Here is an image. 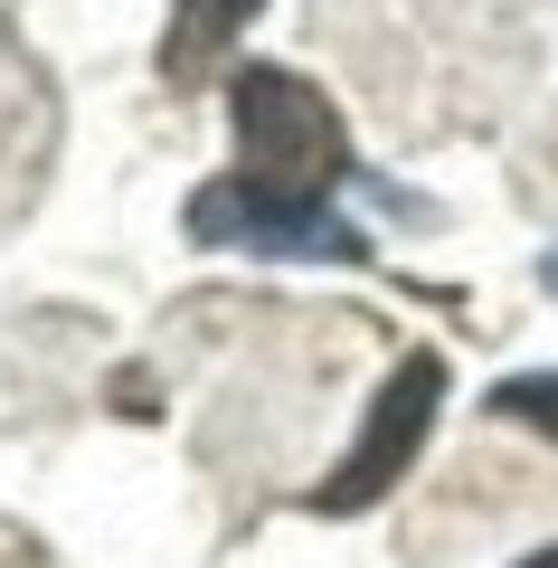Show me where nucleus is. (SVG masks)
Masks as SVG:
<instances>
[{
	"mask_svg": "<svg viewBox=\"0 0 558 568\" xmlns=\"http://www.w3.org/2000/svg\"><path fill=\"white\" fill-rule=\"evenodd\" d=\"M256 10H265V0H180V29H171V48H161V67H171V77H200Z\"/></svg>",
	"mask_w": 558,
	"mask_h": 568,
	"instance_id": "nucleus-4",
	"label": "nucleus"
},
{
	"mask_svg": "<svg viewBox=\"0 0 558 568\" xmlns=\"http://www.w3.org/2000/svg\"><path fill=\"white\" fill-rule=\"evenodd\" d=\"M539 284H549V294H558V246H549V256H539Z\"/></svg>",
	"mask_w": 558,
	"mask_h": 568,
	"instance_id": "nucleus-7",
	"label": "nucleus"
},
{
	"mask_svg": "<svg viewBox=\"0 0 558 568\" xmlns=\"http://www.w3.org/2000/svg\"><path fill=\"white\" fill-rule=\"evenodd\" d=\"M436 407H445V361H436V351H407V361L388 369V388L369 398V417H359L351 455L332 465V484L313 493V511L351 521V511L388 503V493H398V474L417 465V446L436 436Z\"/></svg>",
	"mask_w": 558,
	"mask_h": 568,
	"instance_id": "nucleus-3",
	"label": "nucleus"
},
{
	"mask_svg": "<svg viewBox=\"0 0 558 568\" xmlns=\"http://www.w3.org/2000/svg\"><path fill=\"white\" fill-rule=\"evenodd\" d=\"M190 246H227V256H322V265H369V237L341 219L332 200H294V190H256L246 171L209 181L190 200Z\"/></svg>",
	"mask_w": 558,
	"mask_h": 568,
	"instance_id": "nucleus-2",
	"label": "nucleus"
},
{
	"mask_svg": "<svg viewBox=\"0 0 558 568\" xmlns=\"http://www.w3.org/2000/svg\"><path fill=\"white\" fill-rule=\"evenodd\" d=\"M227 114H237V171L256 190L332 200V190L359 181L341 114L294 77V67H237V77H227Z\"/></svg>",
	"mask_w": 558,
	"mask_h": 568,
	"instance_id": "nucleus-1",
	"label": "nucleus"
},
{
	"mask_svg": "<svg viewBox=\"0 0 558 568\" xmlns=\"http://www.w3.org/2000/svg\"><path fill=\"white\" fill-rule=\"evenodd\" d=\"M511 568H558V540H549V549H530V559H511Z\"/></svg>",
	"mask_w": 558,
	"mask_h": 568,
	"instance_id": "nucleus-6",
	"label": "nucleus"
},
{
	"mask_svg": "<svg viewBox=\"0 0 558 568\" xmlns=\"http://www.w3.org/2000/svg\"><path fill=\"white\" fill-rule=\"evenodd\" d=\"M493 407H501V417H520V426H539V436L558 446V369H520V379H501Z\"/></svg>",
	"mask_w": 558,
	"mask_h": 568,
	"instance_id": "nucleus-5",
	"label": "nucleus"
}]
</instances>
